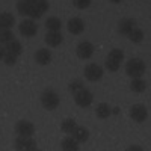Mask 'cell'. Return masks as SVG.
<instances>
[{
  "instance_id": "obj_35",
  "label": "cell",
  "mask_w": 151,
  "mask_h": 151,
  "mask_svg": "<svg viewBox=\"0 0 151 151\" xmlns=\"http://www.w3.org/2000/svg\"><path fill=\"white\" fill-rule=\"evenodd\" d=\"M110 2H112V3H119L121 0H110Z\"/></svg>"
},
{
  "instance_id": "obj_31",
  "label": "cell",
  "mask_w": 151,
  "mask_h": 151,
  "mask_svg": "<svg viewBox=\"0 0 151 151\" xmlns=\"http://www.w3.org/2000/svg\"><path fill=\"white\" fill-rule=\"evenodd\" d=\"M5 45L3 44H0V60H3V56H5Z\"/></svg>"
},
{
  "instance_id": "obj_19",
  "label": "cell",
  "mask_w": 151,
  "mask_h": 151,
  "mask_svg": "<svg viewBox=\"0 0 151 151\" xmlns=\"http://www.w3.org/2000/svg\"><path fill=\"white\" fill-rule=\"evenodd\" d=\"M60 148L65 150V151H77L79 150V142L76 141L73 136H68L60 142Z\"/></svg>"
},
{
  "instance_id": "obj_11",
  "label": "cell",
  "mask_w": 151,
  "mask_h": 151,
  "mask_svg": "<svg viewBox=\"0 0 151 151\" xmlns=\"http://www.w3.org/2000/svg\"><path fill=\"white\" fill-rule=\"evenodd\" d=\"M67 29H68V32L73 33V35H80V33L85 30V23H83L82 18L74 17V18H71V20L68 21Z\"/></svg>"
},
{
  "instance_id": "obj_15",
  "label": "cell",
  "mask_w": 151,
  "mask_h": 151,
  "mask_svg": "<svg viewBox=\"0 0 151 151\" xmlns=\"http://www.w3.org/2000/svg\"><path fill=\"white\" fill-rule=\"evenodd\" d=\"M71 134L77 142H86L89 139V132H88V129L82 127V125H76L74 130L71 132Z\"/></svg>"
},
{
  "instance_id": "obj_21",
  "label": "cell",
  "mask_w": 151,
  "mask_h": 151,
  "mask_svg": "<svg viewBox=\"0 0 151 151\" xmlns=\"http://www.w3.org/2000/svg\"><path fill=\"white\" fill-rule=\"evenodd\" d=\"M45 27L47 30H53V32H60L62 29V21L58 17H48L45 21Z\"/></svg>"
},
{
  "instance_id": "obj_18",
  "label": "cell",
  "mask_w": 151,
  "mask_h": 151,
  "mask_svg": "<svg viewBox=\"0 0 151 151\" xmlns=\"http://www.w3.org/2000/svg\"><path fill=\"white\" fill-rule=\"evenodd\" d=\"M5 52L8 53H12V55H20L23 52V47H21V42L17 41V40H11L5 44Z\"/></svg>"
},
{
  "instance_id": "obj_26",
  "label": "cell",
  "mask_w": 151,
  "mask_h": 151,
  "mask_svg": "<svg viewBox=\"0 0 151 151\" xmlns=\"http://www.w3.org/2000/svg\"><path fill=\"white\" fill-rule=\"evenodd\" d=\"M83 88H85L83 82L79 80V79H76V80L70 82V85H68V91H70L71 94H76V92H79L80 89H83Z\"/></svg>"
},
{
  "instance_id": "obj_14",
  "label": "cell",
  "mask_w": 151,
  "mask_h": 151,
  "mask_svg": "<svg viewBox=\"0 0 151 151\" xmlns=\"http://www.w3.org/2000/svg\"><path fill=\"white\" fill-rule=\"evenodd\" d=\"M35 60H36V64H40V65H48L50 60H52V53H50V50L40 48L35 53Z\"/></svg>"
},
{
  "instance_id": "obj_24",
  "label": "cell",
  "mask_w": 151,
  "mask_h": 151,
  "mask_svg": "<svg viewBox=\"0 0 151 151\" xmlns=\"http://www.w3.org/2000/svg\"><path fill=\"white\" fill-rule=\"evenodd\" d=\"M76 121L74 119H71V118H68V119H64L62 121V124H60V130L64 132V133H67V134H71V132L74 130V127H76Z\"/></svg>"
},
{
  "instance_id": "obj_34",
  "label": "cell",
  "mask_w": 151,
  "mask_h": 151,
  "mask_svg": "<svg viewBox=\"0 0 151 151\" xmlns=\"http://www.w3.org/2000/svg\"><path fill=\"white\" fill-rule=\"evenodd\" d=\"M119 110H118V107H113V110H112V113H118Z\"/></svg>"
},
{
  "instance_id": "obj_30",
  "label": "cell",
  "mask_w": 151,
  "mask_h": 151,
  "mask_svg": "<svg viewBox=\"0 0 151 151\" xmlns=\"http://www.w3.org/2000/svg\"><path fill=\"white\" fill-rule=\"evenodd\" d=\"M73 5L79 9H86L91 5V0H73Z\"/></svg>"
},
{
  "instance_id": "obj_8",
  "label": "cell",
  "mask_w": 151,
  "mask_h": 151,
  "mask_svg": "<svg viewBox=\"0 0 151 151\" xmlns=\"http://www.w3.org/2000/svg\"><path fill=\"white\" fill-rule=\"evenodd\" d=\"M15 148L17 150L33 151V150H38V145L32 139V136H18L17 139H15Z\"/></svg>"
},
{
  "instance_id": "obj_27",
  "label": "cell",
  "mask_w": 151,
  "mask_h": 151,
  "mask_svg": "<svg viewBox=\"0 0 151 151\" xmlns=\"http://www.w3.org/2000/svg\"><path fill=\"white\" fill-rule=\"evenodd\" d=\"M14 40V33H12L11 29H5V30H0V44H6L8 41Z\"/></svg>"
},
{
  "instance_id": "obj_6",
  "label": "cell",
  "mask_w": 151,
  "mask_h": 151,
  "mask_svg": "<svg viewBox=\"0 0 151 151\" xmlns=\"http://www.w3.org/2000/svg\"><path fill=\"white\" fill-rule=\"evenodd\" d=\"M130 116L136 122H144L148 118V109L145 104H133L130 107Z\"/></svg>"
},
{
  "instance_id": "obj_10",
  "label": "cell",
  "mask_w": 151,
  "mask_h": 151,
  "mask_svg": "<svg viewBox=\"0 0 151 151\" xmlns=\"http://www.w3.org/2000/svg\"><path fill=\"white\" fill-rule=\"evenodd\" d=\"M76 53H77V56L80 59H89L94 53V45L91 42L88 41H83L77 45V48H76Z\"/></svg>"
},
{
  "instance_id": "obj_13",
  "label": "cell",
  "mask_w": 151,
  "mask_h": 151,
  "mask_svg": "<svg viewBox=\"0 0 151 151\" xmlns=\"http://www.w3.org/2000/svg\"><path fill=\"white\" fill-rule=\"evenodd\" d=\"M134 24H136V21H134L133 18H129V17L121 18V20L118 21V32H119L121 35L127 36V35L132 32V29L134 27Z\"/></svg>"
},
{
  "instance_id": "obj_29",
  "label": "cell",
  "mask_w": 151,
  "mask_h": 151,
  "mask_svg": "<svg viewBox=\"0 0 151 151\" xmlns=\"http://www.w3.org/2000/svg\"><path fill=\"white\" fill-rule=\"evenodd\" d=\"M104 65H106V68H107L109 71H112V73H115V71H118V70H119V65H121V64H118V62H115V60H112V59H106V62H104Z\"/></svg>"
},
{
  "instance_id": "obj_3",
  "label": "cell",
  "mask_w": 151,
  "mask_h": 151,
  "mask_svg": "<svg viewBox=\"0 0 151 151\" xmlns=\"http://www.w3.org/2000/svg\"><path fill=\"white\" fill-rule=\"evenodd\" d=\"M74 95V101L77 106L80 107H88V106H91L92 103V100H94V95L89 89H86V88H83V89H80L79 92H76L73 94Z\"/></svg>"
},
{
  "instance_id": "obj_33",
  "label": "cell",
  "mask_w": 151,
  "mask_h": 151,
  "mask_svg": "<svg viewBox=\"0 0 151 151\" xmlns=\"http://www.w3.org/2000/svg\"><path fill=\"white\" fill-rule=\"evenodd\" d=\"M129 150H141V147H136V145H132Z\"/></svg>"
},
{
  "instance_id": "obj_2",
  "label": "cell",
  "mask_w": 151,
  "mask_h": 151,
  "mask_svg": "<svg viewBox=\"0 0 151 151\" xmlns=\"http://www.w3.org/2000/svg\"><path fill=\"white\" fill-rule=\"evenodd\" d=\"M41 103L47 110H55L59 106V95L53 89H45L41 94Z\"/></svg>"
},
{
  "instance_id": "obj_23",
  "label": "cell",
  "mask_w": 151,
  "mask_h": 151,
  "mask_svg": "<svg viewBox=\"0 0 151 151\" xmlns=\"http://www.w3.org/2000/svg\"><path fill=\"white\" fill-rule=\"evenodd\" d=\"M130 38V41L132 42H141L144 40V30L142 29H137V27H133L132 32L127 35Z\"/></svg>"
},
{
  "instance_id": "obj_9",
  "label": "cell",
  "mask_w": 151,
  "mask_h": 151,
  "mask_svg": "<svg viewBox=\"0 0 151 151\" xmlns=\"http://www.w3.org/2000/svg\"><path fill=\"white\" fill-rule=\"evenodd\" d=\"M48 11V2L47 0H38L35 5H32V11H30V18H41L44 15V12Z\"/></svg>"
},
{
  "instance_id": "obj_20",
  "label": "cell",
  "mask_w": 151,
  "mask_h": 151,
  "mask_svg": "<svg viewBox=\"0 0 151 151\" xmlns=\"http://www.w3.org/2000/svg\"><path fill=\"white\" fill-rule=\"evenodd\" d=\"M147 88H148V83H147L145 80H142L141 77L133 79L132 83H130V89H132L133 92H144Z\"/></svg>"
},
{
  "instance_id": "obj_1",
  "label": "cell",
  "mask_w": 151,
  "mask_h": 151,
  "mask_svg": "<svg viewBox=\"0 0 151 151\" xmlns=\"http://www.w3.org/2000/svg\"><path fill=\"white\" fill-rule=\"evenodd\" d=\"M145 70H147V67L141 59H130L127 64H125V74L130 76L132 79L142 77L145 74Z\"/></svg>"
},
{
  "instance_id": "obj_16",
  "label": "cell",
  "mask_w": 151,
  "mask_h": 151,
  "mask_svg": "<svg viewBox=\"0 0 151 151\" xmlns=\"http://www.w3.org/2000/svg\"><path fill=\"white\" fill-rule=\"evenodd\" d=\"M14 23H15V18L12 14H9V12H2L0 14V30L11 29L14 26Z\"/></svg>"
},
{
  "instance_id": "obj_7",
  "label": "cell",
  "mask_w": 151,
  "mask_h": 151,
  "mask_svg": "<svg viewBox=\"0 0 151 151\" xmlns=\"http://www.w3.org/2000/svg\"><path fill=\"white\" fill-rule=\"evenodd\" d=\"M15 133L18 134V136H33L35 134V125L30 122V121H24V119H21V121H18L17 124H15Z\"/></svg>"
},
{
  "instance_id": "obj_12",
  "label": "cell",
  "mask_w": 151,
  "mask_h": 151,
  "mask_svg": "<svg viewBox=\"0 0 151 151\" xmlns=\"http://www.w3.org/2000/svg\"><path fill=\"white\" fill-rule=\"evenodd\" d=\"M44 41L47 45L50 47H58L62 41H64V36H62L60 32H53V30H48L44 36Z\"/></svg>"
},
{
  "instance_id": "obj_4",
  "label": "cell",
  "mask_w": 151,
  "mask_h": 151,
  "mask_svg": "<svg viewBox=\"0 0 151 151\" xmlns=\"http://www.w3.org/2000/svg\"><path fill=\"white\" fill-rule=\"evenodd\" d=\"M83 73H85V77L89 82H97L103 77V68L97 64H88Z\"/></svg>"
},
{
  "instance_id": "obj_5",
  "label": "cell",
  "mask_w": 151,
  "mask_h": 151,
  "mask_svg": "<svg viewBox=\"0 0 151 151\" xmlns=\"http://www.w3.org/2000/svg\"><path fill=\"white\" fill-rule=\"evenodd\" d=\"M18 29H20V33L23 36H26V38H32L36 35L38 32V26H36V23L29 18V20H23L20 24H18Z\"/></svg>"
},
{
  "instance_id": "obj_17",
  "label": "cell",
  "mask_w": 151,
  "mask_h": 151,
  "mask_svg": "<svg viewBox=\"0 0 151 151\" xmlns=\"http://www.w3.org/2000/svg\"><path fill=\"white\" fill-rule=\"evenodd\" d=\"M95 115H97V118H100V119H106V118H109V116L112 115V109L109 107L107 103H100V104H97V107H95Z\"/></svg>"
},
{
  "instance_id": "obj_28",
  "label": "cell",
  "mask_w": 151,
  "mask_h": 151,
  "mask_svg": "<svg viewBox=\"0 0 151 151\" xmlns=\"http://www.w3.org/2000/svg\"><path fill=\"white\" fill-rule=\"evenodd\" d=\"M17 55H12V53H5V56H3V62L8 65V67H14L15 64H17Z\"/></svg>"
},
{
  "instance_id": "obj_32",
  "label": "cell",
  "mask_w": 151,
  "mask_h": 151,
  "mask_svg": "<svg viewBox=\"0 0 151 151\" xmlns=\"http://www.w3.org/2000/svg\"><path fill=\"white\" fill-rule=\"evenodd\" d=\"M24 2H26V3H29V5H35V3L38 2V0H24Z\"/></svg>"
},
{
  "instance_id": "obj_25",
  "label": "cell",
  "mask_w": 151,
  "mask_h": 151,
  "mask_svg": "<svg viewBox=\"0 0 151 151\" xmlns=\"http://www.w3.org/2000/svg\"><path fill=\"white\" fill-rule=\"evenodd\" d=\"M107 59H112V60L118 62V64H121V60L124 59V52H122L121 48H113V50H110V52H109Z\"/></svg>"
},
{
  "instance_id": "obj_22",
  "label": "cell",
  "mask_w": 151,
  "mask_h": 151,
  "mask_svg": "<svg viewBox=\"0 0 151 151\" xmlns=\"http://www.w3.org/2000/svg\"><path fill=\"white\" fill-rule=\"evenodd\" d=\"M17 11H18L20 15L29 17L30 15V11H32V5L26 3L24 0H18V2H17Z\"/></svg>"
}]
</instances>
